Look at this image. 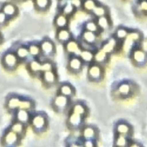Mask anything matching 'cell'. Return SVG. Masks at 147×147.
Wrapping results in <instances>:
<instances>
[{"instance_id":"4316f807","label":"cell","mask_w":147,"mask_h":147,"mask_svg":"<svg viewBox=\"0 0 147 147\" xmlns=\"http://www.w3.org/2000/svg\"><path fill=\"white\" fill-rule=\"evenodd\" d=\"M94 16L97 18H100V17L102 16H107V9L105 6L102 5H97L94 9L92 12Z\"/></svg>"},{"instance_id":"f6af8a7d","label":"cell","mask_w":147,"mask_h":147,"mask_svg":"<svg viewBox=\"0 0 147 147\" xmlns=\"http://www.w3.org/2000/svg\"><path fill=\"white\" fill-rule=\"evenodd\" d=\"M2 35H1V33H0V43H1V42H2Z\"/></svg>"},{"instance_id":"30bf717a","label":"cell","mask_w":147,"mask_h":147,"mask_svg":"<svg viewBox=\"0 0 147 147\" xmlns=\"http://www.w3.org/2000/svg\"><path fill=\"white\" fill-rule=\"evenodd\" d=\"M19 142V135L12 131H9L5 135L3 138L4 145L7 146H14Z\"/></svg>"},{"instance_id":"d590c367","label":"cell","mask_w":147,"mask_h":147,"mask_svg":"<svg viewBox=\"0 0 147 147\" xmlns=\"http://www.w3.org/2000/svg\"><path fill=\"white\" fill-rule=\"evenodd\" d=\"M11 131H12L13 132L16 133L17 134H18L19 136L22 135L23 134L24 131H25V127H24V124L22 123H20L18 121H17L16 123L13 124L11 127Z\"/></svg>"},{"instance_id":"3957f363","label":"cell","mask_w":147,"mask_h":147,"mask_svg":"<svg viewBox=\"0 0 147 147\" xmlns=\"http://www.w3.org/2000/svg\"><path fill=\"white\" fill-rule=\"evenodd\" d=\"M84 118V117L82 115L71 111L68 118V125L71 129H79L82 125Z\"/></svg>"},{"instance_id":"7bdbcfd3","label":"cell","mask_w":147,"mask_h":147,"mask_svg":"<svg viewBox=\"0 0 147 147\" xmlns=\"http://www.w3.org/2000/svg\"><path fill=\"white\" fill-rule=\"evenodd\" d=\"M84 146L87 147H93L95 146V144L94 142V140H91V139H86L84 141Z\"/></svg>"},{"instance_id":"1f68e13d","label":"cell","mask_w":147,"mask_h":147,"mask_svg":"<svg viewBox=\"0 0 147 147\" xmlns=\"http://www.w3.org/2000/svg\"><path fill=\"white\" fill-rule=\"evenodd\" d=\"M97 3L94 0H84L82 2V7L87 12H92L94 8L97 6Z\"/></svg>"},{"instance_id":"836d02e7","label":"cell","mask_w":147,"mask_h":147,"mask_svg":"<svg viewBox=\"0 0 147 147\" xmlns=\"http://www.w3.org/2000/svg\"><path fill=\"white\" fill-rule=\"evenodd\" d=\"M99 26L97 25V22H94V21H88L84 24V29L85 30L90 31V32H97L99 30Z\"/></svg>"},{"instance_id":"b9f144b4","label":"cell","mask_w":147,"mask_h":147,"mask_svg":"<svg viewBox=\"0 0 147 147\" xmlns=\"http://www.w3.org/2000/svg\"><path fill=\"white\" fill-rule=\"evenodd\" d=\"M70 3L75 8H79L82 5V0H71Z\"/></svg>"},{"instance_id":"484cf974","label":"cell","mask_w":147,"mask_h":147,"mask_svg":"<svg viewBox=\"0 0 147 147\" xmlns=\"http://www.w3.org/2000/svg\"><path fill=\"white\" fill-rule=\"evenodd\" d=\"M118 91L121 96L123 97H128L130 95L131 92V85L128 83H123L118 87Z\"/></svg>"},{"instance_id":"ee69618b","label":"cell","mask_w":147,"mask_h":147,"mask_svg":"<svg viewBox=\"0 0 147 147\" xmlns=\"http://www.w3.org/2000/svg\"><path fill=\"white\" fill-rule=\"evenodd\" d=\"M141 9L147 12V2H143L141 3Z\"/></svg>"},{"instance_id":"277c9868","label":"cell","mask_w":147,"mask_h":147,"mask_svg":"<svg viewBox=\"0 0 147 147\" xmlns=\"http://www.w3.org/2000/svg\"><path fill=\"white\" fill-rule=\"evenodd\" d=\"M69 105V97L59 94L56 96L53 101V106L56 111L63 112Z\"/></svg>"},{"instance_id":"7a4b0ae2","label":"cell","mask_w":147,"mask_h":147,"mask_svg":"<svg viewBox=\"0 0 147 147\" xmlns=\"http://www.w3.org/2000/svg\"><path fill=\"white\" fill-rule=\"evenodd\" d=\"M88 77L91 81L98 82L101 81L103 77V70L98 63H94L89 67L87 71Z\"/></svg>"},{"instance_id":"74e56055","label":"cell","mask_w":147,"mask_h":147,"mask_svg":"<svg viewBox=\"0 0 147 147\" xmlns=\"http://www.w3.org/2000/svg\"><path fill=\"white\" fill-rule=\"evenodd\" d=\"M76 8L73 6L71 3L66 4L64 7L62 9V14H63L66 16H69V15H71L74 12V9Z\"/></svg>"},{"instance_id":"ab89813d","label":"cell","mask_w":147,"mask_h":147,"mask_svg":"<svg viewBox=\"0 0 147 147\" xmlns=\"http://www.w3.org/2000/svg\"><path fill=\"white\" fill-rule=\"evenodd\" d=\"M53 70V64L51 61H46L41 63V71H47Z\"/></svg>"},{"instance_id":"8fae6325","label":"cell","mask_w":147,"mask_h":147,"mask_svg":"<svg viewBox=\"0 0 147 147\" xmlns=\"http://www.w3.org/2000/svg\"><path fill=\"white\" fill-rule=\"evenodd\" d=\"M43 81L46 85L53 86L57 82V75L53 70L43 72Z\"/></svg>"},{"instance_id":"8d00e7d4","label":"cell","mask_w":147,"mask_h":147,"mask_svg":"<svg viewBox=\"0 0 147 147\" xmlns=\"http://www.w3.org/2000/svg\"><path fill=\"white\" fill-rule=\"evenodd\" d=\"M28 50H29L30 55H31L33 57H36V56H39L40 53H41V50H40V46H38L36 44H30L28 46Z\"/></svg>"},{"instance_id":"603a6c76","label":"cell","mask_w":147,"mask_h":147,"mask_svg":"<svg viewBox=\"0 0 147 147\" xmlns=\"http://www.w3.org/2000/svg\"><path fill=\"white\" fill-rule=\"evenodd\" d=\"M115 131H116L118 134H121V135H124L127 136L131 133V128L128 124L125 123H120L117 125L116 128H115Z\"/></svg>"},{"instance_id":"7402d4cb","label":"cell","mask_w":147,"mask_h":147,"mask_svg":"<svg viewBox=\"0 0 147 147\" xmlns=\"http://www.w3.org/2000/svg\"><path fill=\"white\" fill-rule=\"evenodd\" d=\"M80 58L82 61L83 63H90L94 61V53L89 50H82L80 53Z\"/></svg>"},{"instance_id":"4dcf8cb0","label":"cell","mask_w":147,"mask_h":147,"mask_svg":"<svg viewBox=\"0 0 147 147\" xmlns=\"http://www.w3.org/2000/svg\"><path fill=\"white\" fill-rule=\"evenodd\" d=\"M21 99L18 98L17 97H13L10 98L8 101L7 106L10 110H18L20 105Z\"/></svg>"},{"instance_id":"8992f818","label":"cell","mask_w":147,"mask_h":147,"mask_svg":"<svg viewBox=\"0 0 147 147\" xmlns=\"http://www.w3.org/2000/svg\"><path fill=\"white\" fill-rule=\"evenodd\" d=\"M64 49L65 51L69 55H73V56H78L81 53L82 49L80 47L78 42L76 40L71 39L69 41L64 43Z\"/></svg>"},{"instance_id":"5bb4252c","label":"cell","mask_w":147,"mask_h":147,"mask_svg":"<svg viewBox=\"0 0 147 147\" xmlns=\"http://www.w3.org/2000/svg\"><path fill=\"white\" fill-rule=\"evenodd\" d=\"M141 39V34L138 32H129L125 40H126V43H125V46L127 47H131V46H134L135 43H138L140 42Z\"/></svg>"},{"instance_id":"52a82bcc","label":"cell","mask_w":147,"mask_h":147,"mask_svg":"<svg viewBox=\"0 0 147 147\" xmlns=\"http://www.w3.org/2000/svg\"><path fill=\"white\" fill-rule=\"evenodd\" d=\"M41 53H43L45 56H53L56 52V47L53 41L49 40V39H45L40 43V45Z\"/></svg>"},{"instance_id":"4fadbf2b","label":"cell","mask_w":147,"mask_h":147,"mask_svg":"<svg viewBox=\"0 0 147 147\" xmlns=\"http://www.w3.org/2000/svg\"><path fill=\"white\" fill-rule=\"evenodd\" d=\"M117 47V40L115 38H112L107 40L101 48V50L107 53V54L112 53L116 49Z\"/></svg>"},{"instance_id":"f35d334b","label":"cell","mask_w":147,"mask_h":147,"mask_svg":"<svg viewBox=\"0 0 147 147\" xmlns=\"http://www.w3.org/2000/svg\"><path fill=\"white\" fill-rule=\"evenodd\" d=\"M33 107V103L30 101V100H22L20 102V105L19 109H24L29 111Z\"/></svg>"},{"instance_id":"9a60e30c","label":"cell","mask_w":147,"mask_h":147,"mask_svg":"<svg viewBox=\"0 0 147 147\" xmlns=\"http://www.w3.org/2000/svg\"><path fill=\"white\" fill-rule=\"evenodd\" d=\"M16 119L17 121L22 123L24 125L28 123L30 119L28 110H24V109H18L16 114Z\"/></svg>"},{"instance_id":"2e32d148","label":"cell","mask_w":147,"mask_h":147,"mask_svg":"<svg viewBox=\"0 0 147 147\" xmlns=\"http://www.w3.org/2000/svg\"><path fill=\"white\" fill-rule=\"evenodd\" d=\"M2 12L7 15V18H14L18 14V8L11 3H7L2 7Z\"/></svg>"},{"instance_id":"d6986e66","label":"cell","mask_w":147,"mask_h":147,"mask_svg":"<svg viewBox=\"0 0 147 147\" xmlns=\"http://www.w3.org/2000/svg\"><path fill=\"white\" fill-rule=\"evenodd\" d=\"M68 25V18L67 16L64 15L63 14H60L58 15L55 18L54 20V25L58 28V29H61V28H66Z\"/></svg>"},{"instance_id":"6da1fadb","label":"cell","mask_w":147,"mask_h":147,"mask_svg":"<svg viewBox=\"0 0 147 147\" xmlns=\"http://www.w3.org/2000/svg\"><path fill=\"white\" fill-rule=\"evenodd\" d=\"M47 120L42 114H37L32 117L31 120L32 128L35 132L41 133L45 131L47 126Z\"/></svg>"},{"instance_id":"e0dca14e","label":"cell","mask_w":147,"mask_h":147,"mask_svg":"<svg viewBox=\"0 0 147 147\" xmlns=\"http://www.w3.org/2000/svg\"><path fill=\"white\" fill-rule=\"evenodd\" d=\"M107 60H108V54L101 49L94 53V61L96 63L103 65L107 63Z\"/></svg>"},{"instance_id":"e575fe53","label":"cell","mask_w":147,"mask_h":147,"mask_svg":"<svg viewBox=\"0 0 147 147\" xmlns=\"http://www.w3.org/2000/svg\"><path fill=\"white\" fill-rule=\"evenodd\" d=\"M128 142L126 136L118 134L116 138H115V145L118 146H128Z\"/></svg>"},{"instance_id":"ffe728a7","label":"cell","mask_w":147,"mask_h":147,"mask_svg":"<svg viewBox=\"0 0 147 147\" xmlns=\"http://www.w3.org/2000/svg\"><path fill=\"white\" fill-rule=\"evenodd\" d=\"M97 35L96 32H90V31L85 30L83 32L82 35V38L87 44H94L97 40Z\"/></svg>"},{"instance_id":"f546056e","label":"cell","mask_w":147,"mask_h":147,"mask_svg":"<svg viewBox=\"0 0 147 147\" xmlns=\"http://www.w3.org/2000/svg\"><path fill=\"white\" fill-rule=\"evenodd\" d=\"M51 5V0H35V5L39 10H46Z\"/></svg>"},{"instance_id":"f1b7e54d","label":"cell","mask_w":147,"mask_h":147,"mask_svg":"<svg viewBox=\"0 0 147 147\" xmlns=\"http://www.w3.org/2000/svg\"><path fill=\"white\" fill-rule=\"evenodd\" d=\"M72 111L74 113L80 114L82 116H85L86 114L87 113V109L85 106L82 103H77L72 107Z\"/></svg>"},{"instance_id":"cb8c5ba5","label":"cell","mask_w":147,"mask_h":147,"mask_svg":"<svg viewBox=\"0 0 147 147\" xmlns=\"http://www.w3.org/2000/svg\"><path fill=\"white\" fill-rule=\"evenodd\" d=\"M98 18V19H97V23L100 29L103 30H107L110 28V19H109L107 16L100 17V18Z\"/></svg>"},{"instance_id":"60d3db41","label":"cell","mask_w":147,"mask_h":147,"mask_svg":"<svg viewBox=\"0 0 147 147\" xmlns=\"http://www.w3.org/2000/svg\"><path fill=\"white\" fill-rule=\"evenodd\" d=\"M7 19V15L4 13L3 12H0V25H5V22H6Z\"/></svg>"},{"instance_id":"44dd1931","label":"cell","mask_w":147,"mask_h":147,"mask_svg":"<svg viewBox=\"0 0 147 147\" xmlns=\"http://www.w3.org/2000/svg\"><path fill=\"white\" fill-rule=\"evenodd\" d=\"M59 94L70 97L74 94V89L71 84L65 83L59 87Z\"/></svg>"},{"instance_id":"d6a6232c","label":"cell","mask_w":147,"mask_h":147,"mask_svg":"<svg viewBox=\"0 0 147 147\" xmlns=\"http://www.w3.org/2000/svg\"><path fill=\"white\" fill-rule=\"evenodd\" d=\"M16 55L20 59H25L30 55L28 48L25 46H21L18 48L16 51Z\"/></svg>"},{"instance_id":"ba28073f","label":"cell","mask_w":147,"mask_h":147,"mask_svg":"<svg viewBox=\"0 0 147 147\" xmlns=\"http://www.w3.org/2000/svg\"><path fill=\"white\" fill-rule=\"evenodd\" d=\"M132 60L138 66H143L147 62V53L141 49H135L132 53Z\"/></svg>"},{"instance_id":"83f0119b","label":"cell","mask_w":147,"mask_h":147,"mask_svg":"<svg viewBox=\"0 0 147 147\" xmlns=\"http://www.w3.org/2000/svg\"><path fill=\"white\" fill-rule=\"evenodd\" d=\"M129 32L124 28H119L116 30L115 33V38L117 40H125L128 36Z\"/></svg>"},{"instance_id":"d4e9b609","label":"cell","mask_w":147,"mask_h":147,"mask_svg":"<svg viewBox=\"0 0 147 147\" xmlns=\"http://www.w3.org/2000/svg\"><path fill=\"white\" fill-rule=\"evenodd\" d=\"M28 69L31 73H33L34 74H38L39 72L41 71V63L36 60L31 61L28 63Z\"/></svg>"},{"instance_id":"7c38bea8","label":"cell","mask_w":147,"mask_h":147,"mask_svg":"<svg viewBox=\"0 0 147 147\" xmlns=\"http://www.w3.org/2000/svg\"><path fill=\"white\" fill-rule=\"evenodd\" d=\"M56 38L61 43H66L71 39V34L66 28H61L56 32Z\"/></svg>"},{"instance_id":"9c48e42d","label":"cell","mask_w":147,"mask_h":147,"mask_svg":"<svg viewBox=\"0 0 147 147\" xmlns=\"http://www.w3.org/2000/svg\"><path fill=\"white\" fill-rule=\"evenodd\" d=\"M83 67V61L81 60L80 57L77 56H73L69 59V63H68V68L69 71L73 73H79L82 71Z\"/></svg>"},{"instance_id":"ac0fdd59","label":"cell","mask_w":147,"mask_h":147,"mask_svg":"<svg viewBox=\"0 0 147 147\" xmlns=\"http://www.w3.org/2000/svg\"><path fill=\"white\" fill-rule=\"evenodd\" d=\"M82 136L84 139H91L94 140L97 136V131L95 128L92 126H86L83 128Z\"/></svg>"},{"instance_id":"5b68a950","label":"cell","mask_w":147,"mask_h":147,"mask_svg":"<svg viewBox=\"0 0 147 147\" xmlns=\"http://www.w3.org/2000/svg\"><path fill=\"white\" fill-rule=\"evenodd\" d=\"M18 57L16 54L12 53H8L4 56L2 62L6 69L9 70H13L17 67L18 63Z\"/></svg>"}]
</instances>
